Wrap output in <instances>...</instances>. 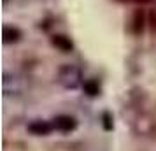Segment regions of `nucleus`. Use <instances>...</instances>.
Listing matches in <instances>:
<instances>
[{
	"label": "nucleus",
	"mask_w": 156,
	"mask_h": 151,
	"mask_svg": "<svg viewBox=\"0 0 156 151\" xmlns=\"http://www.w3.org/2000/svg\"><path fill=\"white\" fill-rule=\"evenodd\" d=\"M56 81L65 90H77L79 86L84 84L81 69H79L77 65H72V63H65L58 69Z\"/></svg>",
	"instance_id": "obj_1"
},
{
	"label": "nucleus",
	"mask_w": 156,
	"mask_h": 151,
	"mask_svg": "<svg viewBox=\"0 0 156 151\" xmlns=\"http://www.w3.org/2000/svg\"><path fill=\"white\" fill-rule=\"evenodd\" d=\"M53 127L56 132H62V134H70L77 128V120L70 114H58L55 120H53Z\"/></svg>",
	"instance_id": "obj_2"
},
{
	"label": "nucleus",
	"mask_w": 156,
	"mask_h": 151,
	"mask_svg": "<svg viewBox=\"0 0 156 151\" xmlns=\"http://www.w3.org/2000/svg\"><path fill=\"white\" fill-rule=\"evenodd\" d=\"M53 130H55L53 121H46V120H34V121L28 125V132L32 135H37V137L49 135Z\"/></svg>",
	"instance_id": "obj_3"
},
{
	"label": "nucleus",
	"mask_w": 156,
	"mask_h": 151,
	"mask_svg": "<svg viewBox=\"0 0 156 151\" xmlns=\"http://www.w3.org/2000/svg\"><path fill=\"white\" fill-rule=\"evenodd\" d=\"M51 44H53L58 51H62V53H70V51L74 49V42H72L67 35H63V34L53 35L51 37Z\"/></svg>",
	"instance_id": "obj_4"
},
{
	"label": "nucleus",
	"mask_w": 156,
	"mask_h": 151,
	"mask_svg": "<svg viewBox=\"0 0 156 151\" xmlns=\"http://www.w3.org/2000/svg\"><path fill=\"white\" fill-rule=\"evenodd\" d=\"M2 34H4V42L5 44L18 42V41L21 39V32L18 28H14V27H4Z\"/></svg>",
	"instance_id": "obj_5"
},
{
	"label": "nucleus",
	"mask_w": 156,
	"mask_h": 151,
	"mask_svg": "<svg viewBox=\"0 0 156 151\" xmlns=\"http://www.w3.org/2000/svg\"><path fill=\"white\" fill-rule=\"evenodd\" d=\"M144 23H146V16H144V13H142L140 9H139V11H135L133 18H132V28H133L135 34H140V32H142Z\"/></svg>",
	"instance_id": "obj_6"
},
{
	"label": "nucleus",
	"mask_w": 156,
	"mask_h": 151,
	"mask_svg": "<svg viewBox=\"0 0 156 151\" xmlns=\"http://www.w3.org/2000/svg\"><path fill=\"white\" fill-rule=\"evenodd\" d=\"M83 88H84V92L90 97H97V95L100 93V84L97 83L95 79H88L84 81V84H83Z\"/></svg>",
	"instance_id": "obj_7"
},
{
	"label": "nucleus",
	"mask_w": 156,
	"mask_h": 151,
	"mask_svg": "<svg viewBox=\"0 0 156 151\" xmlns=\"http://www.w3.org/2000/svg\"><path fill=\"white\" fill-rule=\"evenodd\" d=\"M149 25H151V30L156 34V11H153L149 14Z\"/></svg>",
	"instance_id": "obj_8"
},
{
	"label": "nucleus",
	"mask_w": 156,
	"mask_h": 151,
	"mask_svg": "<svg viewBox=\"0 0 156 151\" xmlns=\"http://www.w3.org/2000/svg\"><path fill=\"white\" fill-rule=\"evenodd\" d=\"M125 2H133V4H146L147 0H125Z\"/></svg>",
	"instance_id": "obj_9"
}]
</instances>
